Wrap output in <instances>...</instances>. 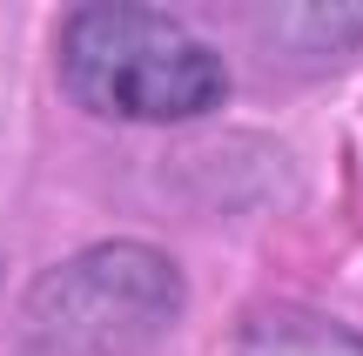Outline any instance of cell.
<instances>
[{"label":"cell","instance_id":"2","mask_svg":"<svg viewBox=\"0 0 363 356\" xmlns=\"http://www.w3.org/2000/svg\"><path fill=\"white\" fill-rule=\"evenodd\" d=\"M189 309L182 263L155 242H88L21 296V356H148Z\"/></svg>","mask_w":363,"mask_h":356},{"label":"cell","instance_id":"3","mask_svg":"<svg viewBox=\"0 0 363 356\" xmlns=\"http://www.w3.org/2000/svg\"><path fill=\"white\" fill-rule=\"evenodd\" d=\"M229 356H363V330H350L337 316H316V309L269 303V309L242 316Z\"/></svg>","mask_w":363,"mask_h":356},{"label":"cell","instance_id":"4","mask_svg":"<svg viewBox=\"0 0 363 356\" xmlns=\"http://www.w3.org/2000/svg\"><path fill=\"white\" fill-rule=\"evenodd\" d=\"M269 34L296 40V47H357L363 40V0L357 7H269Z\"/></svg>","mask_w":363,"mask_h":356},{"label":"cell","instance_id":"1","mask_svg":"<svg viewBox=\"0 0 363 356\" xmlns=\"http://www.w3.org/2000/svg\"><path fill=\"white\" fill-rule=\"evenodd\" d=\"M61 94L81 115L169 128L229 101V67L189 21L162 7H74L54 40Z\"/></svg>","mask_w":363,"mask_h":356}]
</instances>
